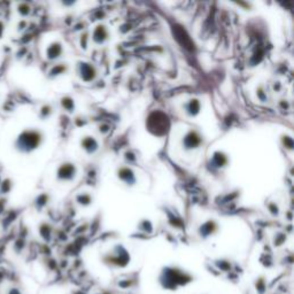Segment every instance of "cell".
Listing matches in <instances>:
<instances>
[{
    "mask_svg": "<svg viewBox=\"0 0 294 294\" xmlns=\"http://www.w3.org/2000/svg\"><path fill=\"white\" fill-rule=\"evenodd\" d=\"M6 294H22V292H21V290L18 289V287L12 286V287H9V289L7 290V292H6Z\"/></svg>",
    "mask_w": 294,
    "mask_h": 294,
    "instance_id": "obj_1",
    "label": "cell"
}]
</instances>
